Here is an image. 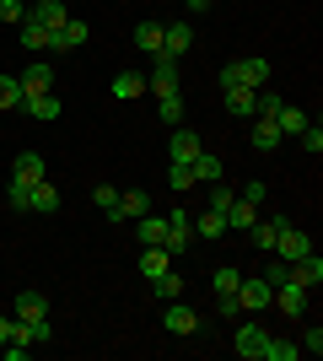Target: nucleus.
<instances>
[{
	"label": "nucleus",
	"mask_w": 323,
	"mask_h": 361,
	"mask_svg": "<svg viewBox=\"0 0 323 361\" xmlns=\"http://www.w3.org/2000/svg\"><path fill=\"white\" fill-rule=\"evenodd\" d=\"M280 130H275V119H264V114H253V151H275L280 146Z\"/></svg>",
	"instance_id": "5701e85b"
},
{
	"label": "nucleus",
	"mask_w": 323,
	"mask_h": 361,
	"mask_svg": "<svg viewBox=\"0 0 323 361\" xmlns=\"http://www.w3.org/2000/svg\"><path fill=\"white\" fill-rule=\"evenodd\" d=\"M302 356H323V329H318V324H312L308 340H302Z\"/></svg>",
	"instance_id": "37998d69"
},
{
	"label": "nucleus",
	"mask_w": 323,
	"mask_h": 361,
	"mask_svg": "<svg viewBox=\"0 0 323 361\" xmlns=\"http://www.w3.org/2000/svg\"><path fill=\"white\" fill-rule=\"evenodd\" d=\"M270 297H275V291H270V281H243V286H237V307H243V313H264V307H270Z\"/></svg>",
	"instance_id": "0eeeda50"
},
{
	"label": "nucleus",
	"mask_w": 323,
	"mask_h": 361,
	"mask_svg": "<svg viewBox=\"0 0 323 361\" xmlns=\"http://www.w3.org/2000/svg\"><path fill=\"white\" fill-rule=\"evenodd\" d=\"M22 108H27V114H32L38 124H54V119L65 114V103L54 97V92H32V97H22Z\"/></svg>",
	"instance_id": "9d476101"
},
{
	"label": "nucleus",
	"mask_w": 323,
	"mask_h": 361,
	"mask_svg": "<svg viewBox=\"0 0 323 361\" xmlns=\"http://www.w3.org/2000/svg\"><path fill=\"white\" fill-rule=\"evenodd\" d=\"M308 297H312L308 286H296V281H286V286H275V297H270V302H275L280 313H291V318H302V313H308Z\"/></svg>",
	"instance_id": "6e6552de"
},
{
	"label": "nucleus",
	"mask_w": 323,
	"mask_h": 361,
	"mask_svg": "<svg viewBox=\"0 0 323 361\" xmlns=\"http://www.w3.org/2000/svg\"><path fill=\"white\" fill-rule=\"evenodd\" d=\"M27 211H38V216H54V211H60V189H54L49 178H38V183H32V195H27Z\"/></svg>",
	"instance_id": "a211bd4d"
},
{
	"label": "nucleus",
	"mask_w": 323,
	"mask_h": 361,
	"mask_svg": "<svg viewBox=\"0 0 323 361\" xmlns=\"http://www.w3.org/2000/svg\"><path fill=\"white\" fill-rule=\"evenodd\" d=\"M27 16L38 22V27H49V32L70 22V11H65V0H32V6H27Z\"/></svg>",
	"instance_id": "1a4fd4ad"
},
{
	"label": "nucleus",
	"mask_w": 323,
	"mask_h": 361,
	"mask_svg": "<svg viewBox=\"0 0 323 361\" xmlns=\"http://www.w3.org/2000/svg\"><path fill=\"white\" fill-rule=\"evenodd\" d=\"M11 318H22V324H38V318H49V297H44V291H22V297L11 302Z\"/></svg>",
	"instance_id": "f8f14e48"
},
{
	"label": "nucleus",
	"mask_w": 323,
	"mask_h": 361,
	"mask_svg": "<svg viewBox=\"0 0 323 361\" xmlns=\"http://www.w3.org/2000/svg\"><path fill=\"white\" fill-rule=\"evenodd\" d=\"M210 286H215V297H237V286H243V270H237V264H221V270L210 275Z\"/></svg>",
	"instance_id": "a878e982"
},
{
	"label": "nucleus",
	"mask_w": 323,
	"mask_h": 361,
	"mask_svg": "<svg viewBox=\"0 0 323 361\" xmlns=\"http://www.w3.org/2000/svg\"><path fill=\"white\" fill-rule=\"evenodd\" d=\"M189 49H194V27H189V22H172V27H162V54H167V60H184Z\"/></svg>",
	"instance_id": "423d86ee"
},
{
	"label": "nucleus",
	"mask_w": 323,
	"mask_h": 361,
	"mask_svg": "<svg viewBox=\"0 0 323 361\" xmlns=\"http://www.w3.org/2000/svg\"><path fill=\"white\" fill-rule=\"evenodd\" d=\"M275 130H280V135H302V130H308V114H302V108H291V103H280Z\"/></svg>",
	"instance_id": "393cba45"
},
{
	"label": "nucleus",
	"mask_w": 323,
	"mask_h": 361,
	"mask_svg": "<svg viewBox=\"0 0 323 361\" xmlns=\"http://www.w3.org/2000/svg\"><path fill=\"white\" fill-rule=\"evenodd\" d=\"M302 356V345H291V340H275L270 334V345H264V361H296Z\"/></svg>",
	"instance_id": "f704fd0d"
},
{
	"label": "nucleus",
	"mask_w": 323,
	"mask_h": 361,
	"mask_svg": "<svg viewBox=\"0 0 323 361\" xmlns=\"http://www.w3.org/2000/svg\"><path fill=\"white\" fill-rule=\"evenodd\" d=\"M135 44H140V54H162V22H140Z\"/></svg>",
	"instance_id": "c756f323"
},
{
	"label": "nucleus",
	"mask_w": 323,
	"mask_h": 361,
	"mask_svg": "<svg viewBox=\"0 0 323 361\" xmlns=\"http://www.w3.org/2000/svg\"><path fill=\"white\" fill-rule=\"evenodd\" d=\"M162 270H172V254L162 248V243H140V275H146V281H156Z\"/></svg>",
	"instance_id": "ddd939ff"
},
{
	"label": "nucleus",
	"mask_w": 323,
	"mask_h": 361,
	"mask_svg": "<svg viewBox=\"0 0 323 361\" xmlns=\"http://www.w3.org/2000/svg\"><path fill=\"white\" fill-rule=\"evenodd\" d=\"M27 6H32V0H27Z\"/></svg>",
	"instance_id": "09e8293b"
},
{
	"label": "nucleus",
	"mask_w": 323,
	"mask_h": 361,
	"mask_svg": "<svg viewBox=\"0 0 323 361\" xmlns=\"http://www.w3.org/2000/svg\"><path fill=\"white\" fill-rule=\"evenodd\" d=\"M215 313H221V318H237L243 307H237V297H215Z\"/></svg>",
	"instance_id": "a18cd8bd"
},
{
	"label": "nucleus",
	"mask_w": 323,
	"mask_h": 361,
	"mask_svg": "<svg viewBox=\"0 0 323 361\" xmlns=\"http://www.w3.org/2000/svg\"><path fill=\"white\" fill-rule=\"evenodd\" d=\"M140 92H146V75H140V71H119V75H113V97L129 103V97H140Z\"/></svg>",
	"instance_id": "bb28decb"
},
{
	"label": "nucleus",
	"mask_w": 323,
	"mask_h": 361,
	"mask_svg": "<svg viewBox=\"0 0 323 361\" xmlns=\"http://www.w3.org/2000/svg\"><path fill=\"white\" fill-rule=\"evenodd\" d=\"M237 81H243V87H270V60H264V54H248V60H237Z\"/></svg>",
	"instance_id": "2eb2a0df"
},
{
	"label": "nucleus",
	"mask_w": 323,
	"mask_h": 361,
	"mask_svg": "<svg viewBox=\"0 0 323 361\" xmlns=\"http://www.w3.org/2000/svg\"><path fill=\"white\" fill-rule=\"evenodd\" d=\"M156 114H162V124H184V97H178V92H172V97H156Z\"/></svg>",
	"instance_id": "2f4dec72"
},
{
	"label": "nucleus",
	"mask_w": 323,
	"mask_h": 361,
	"mask_svg": "<svg viewBox=\"0 0 323 361\" xmlns=\"http://www.w3.org/2000/svg\"><path fill=\"white\" fill-rule=\"evenodd\" d=\"M302 146H308V157H318V151H323V130H318V124L302 130Z\"/></svg>",
	"instance_id": "79ce46f5"
},
{
	"label": "nucleus",
	"mask_w": 323,
	"mask_h": 361,
	"mask_svg": "<svg viewBox=\"0 0 323 361\" xmlns=\"http://www.w3.org/2000/svg\"><path fill=\"white\" fill-rule=\"evenodd\" d=\"M189 226H194V238H227V211H215V205H210V211H200Z\"/></svg>",
	"instance_id": "aec40b11"
},
{
	"label": "nucleus",
	"mask_w": 323,
	"mask_h": 361,
	"mask_svg": "<svg viewBox=\"0 0 323 361\" xmlns=\"http://www.w3.org/2000/svg\"><path fill=\"white\" fill-rule=\"evenodd\" d=\"M162 324H167V334H178V340H189V334H200V313H194L189 302H167V313H162Z\"/></svg>",
	"instance_id": "20e7f679"
},
{
	"label": "nucleus",
	"mask_w": 323,
	"mask_h": 361,
	"mask_svg": "<svg viewBox=\"0 0 323 361\" xmlns=\"http://www.w3.org/2000/svg\"><path fill=\"white\" fill-rule=\"evenodd\" d=\"M232 195H237V189H232L227 178H215V183H210V205H215V211H227V205H232Z\"/></svg>",
	"instance_id": "ea45409f"
},
{
	"label": "nucleus",
	"mask_w": 323,
	"mask_h": 361,
	"mask_svg": "<svg viewBox=\"0 0 323 361\" xmlns=\"http://www.w3.org/2000/svg\"><path fill=\"white\" fill-rule=\"evenodd\" d=\"M253 97H259L253 87H227V108L237 119H253Z\"/></svg>",
	"instance_id": "cd10ccee"
},
{
	"label": "nucleus",
	"mask_w": 323,
	"mask_h": 361,
	"mask_svg": "<svg viewBox=\"0 0 323 361\" xmlns=\"http://www.w3.org/2000/svg\"><path fill=\"white\" fill-rule=\"evenodd\" d=\"M16 32H22V49H32V54H38V49H49V27H38L32 16H27V22H22Z\"/></svg>",
	"instance_id": "7c9ffc66"
},
{
	"label": "nucleus",
	"mask_w": 323,
	"mask_h": 361,
	"mask_svg": "<svg viewBox=\"0 0 323 361\" xmlns=\"http://www.w3.org/2000/svg\"><path fill=\"white\" fill-rule=\"evenodd\" d=\"M16 81H22V97H32V92H54V71H49L44 60H32Z\"/></svg>",
	"instance_id": "dca6fc26"
},
{
	"label": "nucleus",
	"mask_w": 323,
	"mask_h": 361,
	"mask_svg": "<svg viewBox=\"0 0 323 361\" xmlns=\"http://www.w3.org/2000/svg\"><path fill=\"white\" fill-rule=\"evenodd\" d=\"M264 281H270V291H275V286H286V281H291V264L270 254V270H264Z\"/></svg>",
	"instance_id": "58836bf2"
},
{
	"label": "nucleus",
	"mask_w": 323,
	"mask_h": 361,
	"mask_svg": "<svg viewBox=\"0 0 323 361\" xmlns=\"http://www.w3.org/2000/svg\"><path fill=\"white\" fill-rule=\"evenodd\" d=\"M280 226H286V216H259V221L248 226V238H253V248H275V238H280Z\"/></svg>",
	"instance_id": "f3484780"
},
{
	"label": "nucleus",
	"mask_w": 323,
	"mask_h": 361,
	"mask_svg": "<svg viewBox=\"0 0 323 361\" xmlns=\"http://www.w3.org/2000/svg\"><path fill=\"white\" fill-rule=\"evenodd\" d=\"M259 205H248V200L243 195H232V205H227V226H237V232H248V226H253V221H259Z\"/></svg>",
	"instance_id": "4be33fe9"
},
{
	"label": "nucleus",
	"mask_w": 323,
	"mask_h": 361,
	"mask_svg": "<svg viewBox=\"0 0 323 361\" xmlns=\"http://www.w3.org/2000/svg\"><path fill=\"white\" fill-rule=\"evenodd\" d=\"M167 183L178 189V195H184V189H194V167H189V162H172V167H167Z\"/></svg>",
	"instance_id": "4c0bfd02"
},
{
	"label": "nucleus",
	"mask_w": 323,
	"mask_h": 361,
	"mask_svg": "<svg viewBox=\"0 0 323 361\" xmlns=\"http://www.w3.org/2000/svg\"><path fill=\"white\" fill-rule=\"evenodd\" d=\"M151 211V195L146 189H119V216L113 221H129V216H146Z\"/></svg>",
	"instance_id": "6ab92c4d"
},
{
	"label": "nucleus",
	"mask_w": 323,
	"mask_h": 361,
	"mask_svg": "<svg viewBox=\"0 0 323 361\" xmlns=\"http://www.w3.org/2000/svg\"><path fill=\"white\" fill-rule=\"evenodd\" d=\"M167 151H172V162H194V157H200V135H194V130H184V124H172V135H167Z\"/></svg>",
	"instance_id": "9b49d317"
},
{
	"label": "nucleus",
	"mask_w": 323,
	"mask_h": 361,
	"mask_svg": "<svg viewBox=\"0 0 323 361\" xmlns=\"http://www.w3.org/2000/svg\"><path fill=\"white\" fill-rule=\"evenodd\" d=\"M92 200H97V211H103L108 221L119 216V189H113V183H97V189H92Z\"/></svg>",
	"instance_id": "72a5a7b5"
},
{
	"label": "nucleus",
	"mask_w": 323,
	"mask_h": 361,
	"mask_svg": "<svg viewBox=\"0 0 323 361\" xmlns=\"http://www.w3.org/2000/svg\"><path fill=\"white\" fill-rule=\"evenodd\" d=\"M237 195H243L248 205H259V211H264V195H270V189H264V183H243V189H237Z\"/></svg>",
	"instance_id": "c03bdc74"
},
{
	"label": "nucleus",
	"mask_w": 323,
	"mask_h": 361,
	"mask_svg": "<svg viewBox=\"0 0 323 361\" xmlns=\"http://www.w3.org/2000/svg\"><path fill=\"white\" fill-rule=\"evenodd\" d=\"M264 345H270V329H259V324H237L232 350H237L243 361H264Z\"/></svg>",
	"instance_id": "f03ea898"
},
{
	"label": "nucleus",
	"mask_w": 323,
	"mask_h": 361,
	"mask_svg": "<svg viewBox=\"0 0 323 361\" xmlns=\"http://www.w3.org/2000/svg\"><path fill=\"white\" fill-rule=\"evenodd\" d=\"M27 195H32L27 183H16V178H11V189H6V200H11V211H27Z\"/></svg>",
	"instance_id": "a19ab883"
},
{
	"label": "nucleus",
	"mask_w": 323,
	"mask_h": 361,
	"mask_svg": "<svg viewBox=\"0 0 323 361\" xmlns=\"http://www.w3.org/2000/svg\"><path fill=\"white\" fill-rule=\"evenodd\" d=\"M151 291H156L162 302H178V297H184V275H178V270H162V275L151 281Z\"/></svg>",
	"instance_id": "c85d7f7f"
},
{
	"label": "nucleus",
	"mask_w": 323,
	"mask_h": 361,
	"mask_svg": "<svg viewBox=\"0 0 323 361\" xmlns=\"http://www.w3.org/2000/svg\"><path fill=\"white\" fill-rule=\"evenodd\" d=\"M291 281H296V286H318V281H323V259L318 254H302V259H296V264H291Z\"/></svg>",
	"instance_id": "412c9836"
},
{
	"label": "nucleus",
	"mask_w": 323,
	"mask_h": 361,
	"mask_svg": "<svg viewBox=\"0 0 323 361\" xmlns=\"http://www.w3.org/2000/svg\"><path fill=\"white\" fill-rule=\"evenodd\" d=\"M6 340H11V318L0 313V345H6Z\"/></svg>",
	"instance_id": "de8ad7c7"
},
{
	"label": "nucleus",
	"mask_w": 323,
	"mask_h": 361,
	"mask_svg": "<svg viewBox=\"0 0 323 361\" xmlns=\"http://www.w3.org/2000/svg\"><path fill=\"white\" fill-rule=\"evenodd\" d=\"M11 178H16V183H27V189H32V183H38V178H49L44 157H38V151H22V157H16V162H11Z\"/></svg>",
	"instance_id": "4468645a"
},
{
	"label": "nucleus",
	"mask_w": 323,
	"mask_h": 361,
	"mask_svg": "<svg viewBox=\"0 0 323 361\" xmlns=\"http://www.w3.org/2000/svg\"><path fill=\"white\" fill-rule=\"evenodd\" d=\"M81 44H87V22H81V16H70L65 27L49 32V49H54V54H70V49H81Z\"/></svg>",
	"instance_id": "39448f33"
},
{
	"label": "nucleus",
	"mask_w": 323,
	"mask_h": 361,
	"mask_svg": "<svg viewBox=\"0 0 323 361\" xmlns=\"http://www.w3.org/2000/svg\"><path fill=\"white\" fill-rule=\"evenodd\" d=\"M0 22H6V27H22V22H27V0H0Z\"/></svg>",
	"instance_id": "c9c22d12"
},
{
	"label": "nucleus",
	"mask_w": 323,
	"mask_h": 361,
	"mask_svg": "<svg viewBox=\"0 0 323 361\" xmlns=\"http://www.w3.org/2000/svg\"><path fill=\"white\" fill-rule=\"evenodd\" d=\"M270 254H275V259H286V264H296L302 254H312V238L302 232V226H291V221H286V226H280V238H275V248H270Z\"/></svg>",
	"instance_id": "f257e3e1"
},
{
	"label": "nucleus",
	"mask_w": 323,
	"mask_h": 361,
	"mask_svg": "<svg viewBox=\"0 0 323 361\" xmlns=\"http://www.w3.org/2000/svg\"><path fill=\"white\" fill-rule=\"evenodd\" d=\"M194 183H215V178H227V167H221V157H210V151H200V157H194Z\"/></svg>",
	"instance_id": "b1692460"
},
{
	"label": "nucleus",
	"mask_w": 323,
	"mask_h": 361,
	"mask_svg": "<svg viewBox=\"0 0 323 361\" xmlns=\"http://www.w3.org/2000/svg\"><path fill=\"white\" fill-rule=\"evenodd\" d=\"M151 81H146V92H156V97H172V92H184L178 87V60H167V54H151Z\"/></svg>",
	"instance_id": "7ed1b4c3"
},
{
	"label": "nucleus",
	"mask_w": 323,
	"mask_h": 361,
	"mask_svg": "<svg viewBox=\"0 0 323 361\" xmlns=\"http://www.w3.org/2000/svg\"><path fill=\"white\" fill-rule=\"evenodd\" d=\"M184 6H189V11H194V16H200V11H210L215 0H184Z\"/></svg>",
	"instance_id": "49530a36"
},
{
	"label": "nucleus",
	"mask_w": 323,
	"mask_h": 361,
	"mask_svg": "<svg viewBox=\"0 0 323 361\" xmlns=\"http://www.w3.org/2000/svg\"><path fill=\"white\" fill-rule=\"evenodd\" d=\"M162 238H167V216L146 211V216H140V243H162Z\"/></svg>",
	"instance_id": "473e14b6"
},
{
	"label": "nucleus",
	"mask_w": 323,
	"mask_h": 361,
	"mask_svg": "<svg viewBox=\"0 0 323 361\" xmlns=\"http://www.w3.org/2000/svg\"><path fill=\"white\" fill-rule=\"evenodd\" d=\"M0 108H22V81L16 75H0Z\"/></svg>",
	"instance_id": "e433bc0d"
}]
</instances>
